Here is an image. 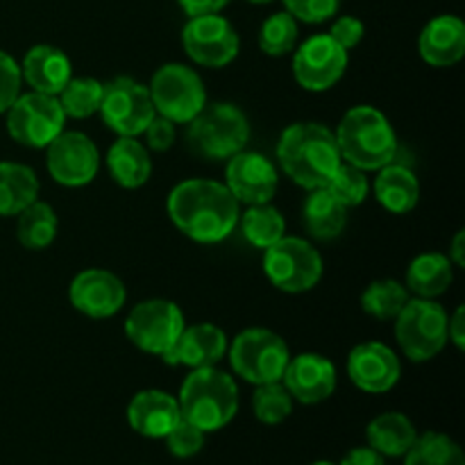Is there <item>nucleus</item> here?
Instances as JSON below:
<instances>
[{
    "label": "nucleus",
    "instance_id": "obj_6",
    "mask_svg": "<svg viewBox=\"0 0 465 465\" xmlns=\"http://www.w3.org/2000/svg\"><path fill=\"white\" fill-rule=\"evenodd\" d=\"M448 312L436 300L409 298L395 318V339L413 363L431 361L448 345Z\"/></svg>",
    "mask_w": 465,
    "mask_h": 465
},
{
    "label": "nucleus",
    "instance_id": "obj_20",
    "mask_svg": "<svg viewBox=\"0 0 465 465\" xmlns=\"http://www.w3.org/2000/svg\"><path fill=\"white\" fill-rule=\"evenodd\" d=\"M227 348L230 343L221 327L212 322H198V325L184 327L177 343L162 359L168 366H186L191 371L212 368L225 359Z\"/></svg>",
    "mask_w": 465,
    "mask_h": 465
},
{
    "label": "nucleus",
    "instance_id": "obj_9",
    "mask_svg": "<svg viewBox=\"0 0 465 465\" xmlns=\"http://www.w3.org/2000/svg\"><path fill=\"white\" fill-rule=\"evenodd\" d=\"M263 252V272L275 289L307 293L321 282L322 257L307 239L284 234Z\"/></svg>",
    "mask_w": 465,
    "mask_h": 465
},
{
    "label": "nucleus",
    "instance_id": "obj_33",
    "mask_svg": "<svg viewBox=\"0 0 465 465\" xmlns=\"http://www.w3.org/2000/svg\"><path fill=\"white\" fill-rule=\"evenodd\" d=\"M409 302V291L402 282L395 280H377L363 291L361 309L371 318H377L381 322H389L398 318L404 304Z\"/></svg>",
    "mask_w": 465,
    "mask_h": 465
},
{
    "label": "nucleus",
    "instance_id": "obj_36",
    "mask_svg": "<svg viewBox=\"0 0 465 465\" xmlns=\"http://www.w3.org/2000/svg\"><path fill=\"white\" fill-rule=\"evenodd\" d=\"M252 411L262 425H282L293 413V398L282 381L262 384L252 395Z\"/></svg>",
    "mask_w": 465,
    "mask_h": 465
},
{
    "label": "nucleus",
    "instance_id": "obj_37",
    "mask_svg": "<svg viewBox=\"0 0 465 465\" xmlns=\"http://www.w3.org/2000/svg\"><path fill=\"white\" fill-rule=\"evenodd\" d=\"M339 203L345 207H359L366 203L368 193H371V182H368L366 171L352 166V163H341L339 171L331 175V180L325 186Z\"/></svg>",
    "mask_w": 465,
    "mask_h": 465
},
{
    "label": "nucleus",
    "instance_id": "obj_29",
    "mask_svg": "<svg viewBox=\"0 0 465 465\" xmlns=\"http://www.w3.org/2000/svg\"><path fill=\"white\" fill-rule=\"evenodd\" d=\"M39 198L36 173L25 163L0 162V218L18 216Z\"/></svg>",
    "mask_w": 465,
    "mask_h": 465
},
{
    "label": "nucleus",
    "instance_id": "obj_23",
    "mask_svg": "<svg viewBox=\"0 0 465 465\" xmlns=\"http://www.w3.org/2000/svg\"><path fill=\"white\" fill-rule=\"evenodd\" d=\"M21 77L36 94L57 95L73 77L71 59L66 57L64 50L54 48V45H32L23 57Z\"/></svg>",
    "mask_w": 465,
    "mask_h": 465
},
{
    "label": "nucleus",
    "instance_id": "obj_22",
    "mask_svg": "<svg viewBox=\"0 0 465 465\" xmlns=\"http://www.w3.org/2000/svg\"><path fill=\"white\" fill-rule=\"evenodd\" d=\"M420 57L434 68L454 66L465 54V23L454 14L436 16L422 27L418 39Z\"/></svg>",
    "mask_w": 465,
    "mask_h": 465
},
{
    "label": "nucleus",
    "instance_id": "obj_3",
    "mask_svg": "<svg viewBox=\"0 0 465 465\" xmlns=\"http://www.w3.org/2000/svg\"><path fill=\"white\" fill-rule=\"evenodd\" d=\"M336 134L341 157L361 171H380L398 153V136L384 112L371 104H357L341 118Z\"/></svg>",
    "mask_w": 465,
    "mask_h": 465
},
{
    "label": "nucleus",
    "instance_id": "obj_19",
    "mask_svg": "<svg viewBox=\"0 0 465 465\" xmlns=\"http://www.w3.org/2000/svg\"><path fill=\"white\" fill-rule=\"evenodd\" d=\"M336 366L327 357L316 352H304L289 359L282 384L291 393L293 402L321 404L330 400L336 391Z\"/></svg>",
    "mask_w": 465,
    "mask_h": 465
},
{
    "label": "nucleus",
    "instance_id": "obj_48",
    "mask_svg": "<svg viewBox=\"0 0 465 465\" xmlns=\"http://www.w3.org/2000/svg\"><path fill=\"white\" fill-rule=\"evenodd\" d=\"M312 465H339V463H331V461H316V463H312Z\"/></svg>",
    "mask_w": 465,
    "mask_h": 465
},
{
    "label": "nucleus",
    "instance_id": "obj_27",
    "mask_svg": "<svg viewBox=\"0 0 465 465\" xmlns=\"http://www.w3.org/2000/svg\"><path fill=\"white\" fill-rule=\"evenodd\" d=\"M454 266L448 254L440 252H422L409 263L407 286L409 293H416V298L436 300L452 286Z\"/></svg>",
    "mask_w": 465,
    "mask_h": 465
},
{
    "label": "nucleus",
    "instance_id": "obj_25",
    "mask_svg": "<svg viewBox=\"0 0 465 465\" xmlns=\"http://www.w3.org/2000/svg\"><path fill=\"white\" fill-rule=\"evenodd\" d=\"M302 223L316 241H334L348 225V207L334 198L325 186L309 191L302 204Z\"/></svg>",
    "mask_w": 465,
    "mask_h": 465
},
{
    "label": "nucleus",
    "instance_id": "obj_10",
    "mask_svg": "<svg viewBox=\"0 0 465 465\" xmlns=\"http://www.w3.org/2000/svg\"><path fill=\"white\" fill-rule=\"evenodd\" d=\"M186 321L180 304L163 298L143 300L125 318V334L141 352L163 357L177 343Z\"/></svg>",
    "mask_w": 465,
    "mask_h": 465
},
{
    "label": "nucleus",
    "instance_id": "obj_47",
    "mask_svg": "<svg viewBox=\"0 0 465 465\" xmlns=\"http://www.w3.org/2000/svg\"><path fill=\"white\" fill-rule=\"evenodd\" d=\"M248 3H254V5H266V3H272V0H248Z\"/></svg>",
    "mask_w": 465,
    "mask_h": 465
},
{
    "label": "nucleus",
    "instance_id": "obj_24",
    "mask_svg": "<svg viewBox=\"0 0 465 465\" xmlns=\"http://www.w3.org/2000/svg\"><path fill=\"white\" fill-rule=\"evenodd\" d=\"M107 171L123 189H139L153 175V159L136 136H118L107 150Z\"/></svg>",
    "mask_w": 465,
    "mask_h": 465
},
{
    "label": "nucleus",
    "instance_id": "obj_46",
    "mask_svg": "<svg viewBox=\"0 0 465 465\" xmlns=\"http://www.w3.org/2000/svg\"><path fill=\"white\" fill-rule=\"evenodd\" d=\"M448 259L452 262V266L463 268L465 266V232L459 230L452 239V248H450Z\"/></svg>",
    "mask_w": 465,
    "mask_h": 465
},
{
    "label": "nucleus",
    "instance_id": "obj_31",
    "mask_svg": "<svg viewBox=\"0 0 465 465\" xmlns=\"http://www.w3.org/2000/svg\"><path fill=\"white\" fill-rule=\"evenodd\" d=\"M59 230L57 213L50 204L35 203L18 213L16 236L25 250H45L54 241Z\"/></svg>",
    "mask_w": 465,
    "mask_h": 465
},
{
    "label": "nucleus",
    "instance_id": "obj_35",
    "mask_svg": "<svg viewBox=\"0 0 465 465\" xmlns=\"http://www.w3.org/2000/svg\"><path fill=\"white\" fill-rule=\"evenodd\" d=\"M300 39L298 21L289 12H277L268 16L259 27V50L271 57H284L293 53Z\"/></svg>",
    "mask_w": 465,
    "mask_h": 465
},
{
    "label": "nucleus",
    "instance_id": "obj_45",
    "mask_svg": "<svg viewBox=\"0 0 465 465\" xmlns=\"http://www.w3.org/2000/svg\"><path fill=\"white\" fill-rule=\"evenodd\" d=\"M448 341L457 345V350H465V309L457 307L452 318H448Z\"/></svg>",
    "mask_w": 465,
    "mask_h": 465
},
{
    "label": "nucleus",
    "instance_id": "obj_42",
    "mask_svg": "<svg viewBox=\"0 0 465 465\" xmlns=\"http://www.w3.org/2000/svg\"><path fill=\"white\" fill-rule=\"evenodd\" d=\"M143 134H145V141H148V148L154 150V153H166V150H171L173 145H175V139H177L175 123L159 116V114L148 123Z\"/></svg>",
    "mask_w": 465,
    "mask_h": 465
},
{
    "label": "nucleus",
    "instance_id": "obj_39",
    "mask_svg": "<svg viewBox=\"0 0 465 465\" xmlns=\"http://www.w3.org/2000/svg\"><path fill=\"white\" fill-rule=\"evenodd\" d=\"M284 9L295 18V21L318 25L339 14L341 0H282Z\"/></svg>",
    "mask_w": 465,
    "mask_h": 465
},
{
    "label": "nucleus",
    "instance_id": "obj_38",
    "mask_svg": "<svg viewBox=\"0 0 465 465\" xmlns=\"http://www.w3.org/2000/svg\"><path fill=\"white\" fill-rule=\"evenodd\" d=\"M163 440H166V448L173 457L191 459L195 457V454H200V450L204 448V431L182 418V420L163 436Z\"/></svg>",
    "mask_w": 465,
    "mask_h": 465
},
{
    "label": "nucleus",
    "instance_id": "obj_2",
    "mask_svg": "<svg viewBox=\"0 0 465 465\" xmlns=\"http://www.w3.org/2000/svg\"><path fill=\"white\" fill-rule=\"evenodd\" d=\"M277 162L293 184L313 191L327 186L343 163L336 134L322 123L302 121L286 127L277 143Z\"/></svg>",
    "mask_w": 465,
    "mask_h": 465
},
{
    "label": "nucleus",
    "instance_id": "obj_32",
    "mask_svg": "<svg viewBox=\"0 0 465 465\" xmlns=\"http://www.w3.org/2000/svg\"><path fill=\"white\" fill-rule=\"evenodd\" d=\"M404 465H465L463 450L457 440L440 431H427L404 454Z\"/></svg>",
    "mask_w": 465,
    "mask_h": 465
},
{
    "label": "nucleus",
    "instance_id": "obj_30",
    "mask_svg": "<svg viewBox=\"0 0 465 465\" xmlns=\"http://www.w3.org/2000/svg\"><path fill=\"white\" fill-rule=\"evenodd\" d=\"M239 225L245 241L259 250L271 248L272 243H277L286 234L284 216L271 203L250 204L239 216Z\"/></svg>",
    "mask_w": 465,
    "mask_h": 465
},
{
    "label": "nucleus",
    "instance_id": "obj_1",
    "mask_svg": "<svg viewBox=\"0 0 465 465\" xmlns=\"http://www.w3.org/2000/svg\"><path fill=\"white\" fill-rule=\"evenodd\" d=\"M166 212L186 239L213 245L225 241L239 225L241 204L223 182L193 177L173 186Z\"/></svg>",
    "mask_w": 465,
    "mask_h": 465
},
{
    "label": "nucleus",
    "instance_id": "obj_7",
    "mask_svg": "<svg viewBox=\"0 0 465 465\" xmlns=\"http://www.w3.org/2000/svg\"><path fill=\"white\" fill-rule=\"evenodd\" d=\"M227 350H230L232 371L254 386L282 381L291 359L286 341L263 327L243 330Z\"/></svg>",
    "mask_w": 465,
    "mask_h": 465
},
{
    "label": "nucleus",
    "instance_id": "obj_11",
    "mask_svg": "<svg viewBox=\"0 0 465 465\" xmlns=\"http://www.w3.org/2000/svg\"><path fill=\"white\" fill-rule=\"evenodd\" d=\"M7 132L16 143L25 148H48L64 132L66 114L57 95L23 94L7 109Z\"/></svg>",
    "mask_w": 465,
    "mask_h": 465
},
{
    "label": "nucleus",
    "instance_id": "obj_26",
    "mask_svg": "<svg viewBox=\"0 0 465 465\" xmlns=\"http://www.w3.org/2000/svg\"><path fill=\"white\" fill-rule=\"evenodd\" d=\"M377 173L380 175L375 180V198L380 200L381 207L398 216L413 212L420 200V182L416 173L395 162L386 163Z\"/></svg>",
    "mask_w": 465,
    "mask_h": 465
},
{
    "label": "nucleus",
    "instance_id": "obj_18",
    "mask_svg": "<svg viewBox=\"0 0 465 465\" xmlns=\"http://www.w3.org/2000/svg\"><path fill=\"white\" fill-rule=\"evenodd\" d=\"M400 375H402V366H400L398 354L386 343L368 341L350 352L348 377L363 393H389L400 381Z\"/></svg>",
    "mask_w": 465,
    "mask_h": 465
},
{
    "label": "nucleus",
    "instance_id": "obj_34",
    "mask_svg": "<svg viewBox=\"0 0 465 465\" xmlns=\"http://www.w3.org/2000/svg\"><path fill=\"white\" fill-rule=\"evenodd\" d=\"M66 118H89L100 109L103 100V82L95 77H71L57 94Z\"/></svg>",
    "mask_w": 465,
    "mask_h": 465
},
{
    "label": "nucleus",
    "instance_id": "obj_8",
    "mask_svg": "<svg viewBox=\"0 0 465 465\" xmlns=\"http://www.w3.org/2000/svg\"><path fill=\"white\" fill-rule=\"evenodd\" d=\"M150 100L159 116L177 123H191L207 104V89L198 73L186 64H163L148 84Z\"/></svg>",
    "mask_w": 465,
    "mask_h": 465
},
{
    "label": "nucleus",
    "instance_id": "obj_44",
    "mask_svg": "<svg viewBox=\"0 0 465 465\" xmlns=\"http://www.w3.org/2000/svg\"><path fill=\"white\" fill-rule=\"evenodd\" d=\"M339 465H386V459L368 445V448L350 450Z\"/></svg>",
    "mask_w": 465,
    "mask_h": 465
},
{
    "label": "nucleus",
    "instance_id": "obj_13",
    "mask_svg": "<svg viewBox=\"0 0 465 465\" xmlns=\"http://www.w3.org/2000/svg\"><path fill=\"white\" fill-rule=\"evenodd\" d=\"M186 57L204 68H223L239 57L241 39L230 21L221 14L191 16L182 30Z\"/></svg>",
    "mask_w": 465,
    "mask_h": 465
},
{
    "label": "nucleus",
    "instance_id": "obj_41",
    "mask_svg": "<svg viewBox=\"0 0 465 465\" xmlns=\"http://www.w3.org/2000/svg\"><path fill=\"white\" fill-rule=\"evenodd\" d=\"M327 35L350 53V50L357 48V45L361 44L363 35H366V25H363L361 18L357 16H339L331 23V30L327 32Z\"/></svg>",
    "mask_w": 465,
    "mask_h": 465
},
{
    "label": "nucleus",
    "instance_id": "obj_12",
    "mask_svg": "<svg viewBox=\"0 0 465 465\" xmlns=\"http://www.w3.org/2000/svg\"><path fill=\"white\" fill-rule=\"evenodd\" d=\"M98 112L104 125L118 136L143 134L148 123L157 116L148 86L127 75L114 77L107 84H103V100H100Z\"/></svg>",
    "mask_w": 465,
    "mask_h": 465
},
{
    "label": "nucleus",
    "instance_id": "obj_21",
    "mask_svg": "<svg viewBox=\"0 0 465 465\" xmlns=\"http://www.w3.org/2000/svg\"><path fill=\"white\" fill-rule=\"evenodd\" d=\"M182 420L180 404L166 391H139L127 404V422L145 439H163Z\"/></svg>",
    "mask_w": 465,
    "mask_h": 465
},
{
    "label": "nucleus",
    "instance_id": "obj_15",
    "mask_svg": "<svg viewBox=\"0 0 465 465\" xmlns=\"http://www.w3.org/2000/svg\"><path fill=\"white\" fill-rule=\"evenodd\" d=\"M45 168L57 184L80 189L91 184L100 171V153L94 141L75 130H64L45 148Z\"/></svg>",
    "mask_w": 465,
    "mask_h": 465
},
{
    "label": "nucleus",
    "instance_id": "obj_17",
    "mask_svg": "<svg viewBox=\"0 0 465 465\" xmlns=\"http://www.w3.org/2000/svg\"><path fill=\"white\" fill-rule=\"evenodd\" d=\"M71 304L89 318H112L127 300L125 284L118 275L104 268H86L73 277L68 286Z\"/></svg>",
    "mask_w": 465,
    "mask_h": 465
},
{
    "label": "nucleus",
    "instance_id": "obj_4",
    "mask_svg": "<svg viewBox=\"0 0 465 465\" xmlns=\"http://www.w3.org/2000/svg\"><path fill=\"white\" fill-rule=\"evenodd\" d=\"M180 411L184 420L203 430L204 434L230 425L239 413V386L225 371L195 368L180 389Z\"/></svg>",
    "mask_w": 465,
    "mask_h": 465
},
{
    "label": "nucleus",
    "instance_id": "obj_16",
    "mask_svg": "<svg viewBox=\"0 0 465 465\" xmlns=\"http://www.w3.org/2000/svg\"><path fill=\"white\" fill-rule=\"evenodd\" d=\"M223 184L230 189L239 204H266L277 193L280 175L272 166L271 159L259 153L241 150L234 157L227 159L225 182Z\"/></svg>",
    "mask_w": 465,
    "mask_h": 465
},
{
    "label": "nucleus",
    "instance_id": "obj_40",
    "mask_svg": "<svg viewBox=\"0 0 465 465\" xmlns=\"http://www.w3.org/2000/svg\"><path fill=\"white\" fill-rule=\"evenodd\" d=\"M21 66L12 54L0 50V114L7 112L14 104V100L21 95Z\"/></svg>",
    "mask_w": 465,
    "mask_h": 465
},
{
    "label": "nucleus",
    "instance_id": "obj_5",
    "mask_svg": "<svg viewBox=\"0 0 465 465\" xmlns=\"http://www.w3.org/2000/svg\"><path fill=\"white\" fill-rule=\"evenodd\" d=\"M186 125L191 150L213 162L234 157L236 153L245 150L250 139L248 116L232 103H207L203 112Z\"/></svg>",
    "mask_w": 465,
    "mask_h": 465
},
{
    "label": "nucleus",
    "instance_id": "obj_28",
    "mask_svg": "<svg viewBox=\"0 0 465 465\" xmlns=\"http://www.w3.org/2000/svg\"><path fill=\"white\" fill-rule=\"evenodd\" d=\"M366 439L368 445L384 459H398L404 457L409 448L416 443L418 431L404 413L386 411L368 422Z\"/></svg>",
    "mask_w": 465,
    "mask_h": 465
},
{
    "label": "nucleus",
    "instance_id": "obj_43",
    "mask_svg": "<svg viewBox=\"0 0 465 465\" xmlns=\"http://www.w3.org/2000/svg\"><path fill=\"white\" fill-rule=\"evenodd\" d=\"M186 16H204V14H221L232 0H177Z\"/></svg>",
    "mask_w": 465,
    "mask_h": 465
},
{
    "label": "nucleus",
    "instance_id": "obj_14",
    "mask_svg": "<svg viewBox=\"0 0 465 465\" xmlns=\"http://www.w3.org/2000/svg\"><path fill=\"white\" fill-rule=\"evenodd\" d=\"M348 71V50L330 35H313L302 45H295L293 75L302 89L321 94L341 82Z\"/></svg>",
    "mask_w": 465,
    "mask_h": 465
}]
</instances>
